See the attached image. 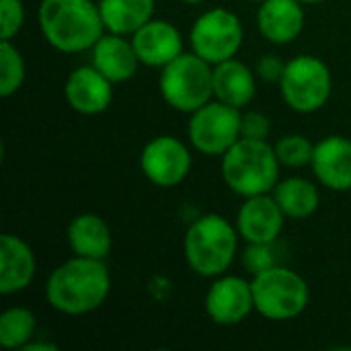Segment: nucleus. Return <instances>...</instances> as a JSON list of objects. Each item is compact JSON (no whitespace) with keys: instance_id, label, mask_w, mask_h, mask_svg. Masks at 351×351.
Returning a JSON list of instances; mask_svg holds the SVG:
<instances>
[{"instance_id":"f8f14e48","label":"nucleus","mask_w":351,"mask_h":351,"mask_svg":"<svg viewBox=\"0 0 351 351\" xmlns=\"http://www.w3.org/2000/svg\"><path fill=\"white\" fill-rule=\"evenodd\" d=\"M286 214L271 193L245 197L237 214V230L245 243H276L284 230Z\"/></svg>"},{"instance_id":"2eb2a0df","label":"nucleus","mask_w":351,"mask_h":351,"mask_svg":"<svg viewBox=\"0 0 351 351\" xmlns=\"http://www.w3.org/2000/svg\"><path fill=\"white\" fill-rule=\"evenodd\" d=\"M313 173L321 185L331 191L351 189V140L346 136H327L315 144Z\"/></svg>"},{"instance_id":"6e6552de","label":"nucleus","mask_w":351,"mask_h":351,"mask_svg":"<svg viewBox=\"0 0 351 351\" xmlns=\"http://www.w3.org/2000/svg\"><path fill=\"white\" fill-rule=\"evenodd\" d=\"M243 109L212 99L191 113L187 136L191 146L206 156H222L241 140Z\"/></svg>"},{"instance_id":"f3484780","label":"nucleus","mask_w":351,"mask_h":351,"mask_svg":"<svg viewBox=\"0 0 351 351\" xmlns=\"http://www.w3.org/2000/svg\"><path fill=\"white\" fill-rule=\"evenodd\" d=\"M304 4L300 0H263L257 10L259 33L276 45L292 43L304 29Z\"/></svg>"},{"instance_id":"9b49d317","label":"nucleus","mask_w":351,"mask_h":351,"mask_svg":"<svg viewBox=\"0 0 351 351\" xmlns=\"http://www.w3.org/2000/svg\"><path fill=\"white\" fill-rule=\"evenodd\" d=\"M204 306L212 323L234 327L255 311L253 286L239 276H218L208 288Z\"/></svg>"},{"instance_id":"b1692460","label":"nucleus","mask_w":351,"mask_h":351,"mask_svg":"<svg viewBox=\"0 0 351 351\" xmlns=\"http://www.w3.org/2000/svg\"><path fill=\"white\" fill-rule=\"evenodd\" d=\"M25 60L16 45L10 39L0 41V97L8 99L25 82Z\"/></svg>"},{"instance_id":"dca6fc26","label":"nucleus","mask_w":351,"mask_h":351,"mask_svg":"<svg viewBox=\"0 0 351 351\" xmlns=\"http://www.w3.org/2000/svg\"><path fill=\"white\" fill-rule=\"evenodd\" d=\"M37 261L27 241L16 234L0 237V294L10 296L27 290L35 278Z\"/></svg>"},{"instance_id":"7c9ffc66","label":"nucleus","mask_w":351,"mask_h":351,"mask_svg":"<svg viewBox=\"0 0 351 351\" xmlns=\"http://www.w3.org/2000/svg\"><path fill=\"white\" fill-rule=\"evenodd\" d=\"M302 4H319V2H323V0H300Z\"/></svg>"},{"instance_id":"4468645a","label":"nucleus","mask_w":351,"mask_h":351,"mask_svg":"<svg viewBox=\"0 0 351 351\" xmlns=\"http://www.w3.org/2000/svg\"><path fill=\"white\" fill-rule=\"evenodd\" d=\"M134 49L140 58V64L150 68H165L177 56L183 53L181 31L162 19H150L132 35Z\"/></svg>"},{"instance_id":"1a4fd4ad","label":"nucleus","mask_w":351,"mask_h":351,"mask_svg":"<svg viewBox=\"0 0 351 351\" xmlns=\"http://www.w3.org/2000/svg\"><path fill=\"white\" fill-rule=\"evenodd\" d=\"M243 23L226 8H210L202 12L189 31L191 49L212 66L234 58L243 45Z\"/></svg>"},{"instance_id":"423d86ee","label":"nucleus","mask_w":351,"mask_h":351,"mask_svg":"<svg viewBox=\"0 0 351 351\" xmlns=\"http://www.w3.org/2000/svg\"><path fill=\"white\" fill-rule=\"evenodd\" d=\"M255 311L267 321H292L300 317L311 300L306 280L282 265H274L251 280Z\"/></svg>"},{"instance_id":"ddd939ff","label":"nucleus","mask_w":351,"mask_h":351,"mask_svg":"<svg viewBox=\"0 0 351 351\" xmlns=\"http://www.w3.org/2000/svg\"><path fill=\"white\" fill-rule=\"evenodd\" d=\"M64 97L76 113L97 115L111 105L113 82L107 76H103L93 64L78 66L66 78Z\"/></svg>"},{"instance_id":"0eeeda50","label":"nucleus","mask_w":351,"mask_h":351,"mask_svg":"<svg viewBox=\"0 0 351 351\" xmlns=\"http://www.w3.org/2000/svg\"><path fill=\"white\" fill-rule=\"evenodd\" d=\"M331 70L321 58L302 53L286 62V70L280 80V93L292 111L315 113L323 109L331 97Z\"/></svg>"},{"instance_id":"cd10ccee","label":"nucleus","mask_w":351,"mask_h":351,"mask_svg":"<svg viewBox=\"0 0 351 351\" xmlns=\"http://www.w3.org/2000/svg\"><path fill=\"white\" fill-rule=\"evenodd\" d=\"M271 123L269 117L259 111H247L241 117V138L251 140H265L269 136Z\"/></svg>"},{"instance_id":"6ab92c4d","label":"nucleus","mask_w":351,"mask_h":351,"mask_svg":"<svg viewBox=\"0 0 351 351\" xmlns=\"http://www.w3.org/2000/svg\"><path fill=\"white\" fill-rule=\"evenodd\" d=\"M257 93L255 72L237 58L220 62L214 66V99L245 109Z\"/></svg>"},{"instance_id":"f257e3e1","label":"nucleus","mask_w":351,"mask_h":351,"mask_svg":"<svg viewBox=\"0 0 351 351\" xmlns=\"http://www.w3.org/2000/svg\"><path fill=\"white\" fill-rule=\"evenodd\" d=\"M111 292V274L103 259L74 255L60 263L45 282L47 304L68 317L95 313Z\"/></svg>"},{"instance_id":"2f4dec72","label":"nucleus","mask_w":351,"mask_h":351,"mask_svg":"<svg viewBox=\"0 0 351 351\" xmlns=\"http://www.w3.org/2000/svg\"><path fill=\"white\" fill-rule=\"evenodd\" d=\"M251 2H259V4H261V2H263V0H251Z\"/></svg>"},{"instance_id":"bb28decb","label":"nucleus","mask_w":351,"mask_h":351,"mask_svg":"<svg viewBox=\"0 0 351 351\" xmlns=\"http://www.w3.org/2000/svg\"><path fill=\"white\" fill-rule=\"evenodd\" d=\"M271 245L274 243H247V249L243 253V263L253 276L278 265L274 251H271Z\"/></svg>"},{"instance_id":"5701e85b","label":"nucleus","mask_w":351,"mask_h":351,"mask_svg":"<svg viewBox=\"0 0 351 351\" xmlns=\"http://www.w3.org/2000/svg\"><path fill=\"white\" fill-rule=\"evenodd\" d=\"M37 319L29 308L10 306L0 315V346L6 350H25L35 337Z\"/></svg>"},{"instance_id":"39448f33","label":"nucleus","mask_w":351,"mask_h":351,"mask_svg":"<svg viewBox=\"0 0 351 351\" xmlns=\"http://www.w3.org/2000/svg\"><path fill=\"white\" fill-rule=\"evenodd\" d=\"M158 88L169 107L191 115L214 99V66L195 51H183L160 68Z\"/></svg>"},{"instance_id":"f03ea898","label":"nucleus","mask_w":351,"mask_h":351,"mask_svg":"<svg viewBox=\"0 0 351 351\" xmlns=\"http://www.w3.org/2000/svg\"><path fill=\"white\" fill-rule=\"evenodd\" d=\"M37 16L45 41L64 53L90 49L107 31L93 0H41Z\"/></svg>"},{"instance_id":"c756f323","label":"nucleus","mask_w":351,"mask_h":351,"mask_svg":"<svg viewBox=\"0 0 351 351\" xmlns=\"http://www.w3.org/2000/svg\"><path fill=\"white\" fill-rule=\"evenodd\" d=\"M181 2H185V4H191V6H195V4H202L204 0H181Z\"/></svg>"},{"instance_id":"20e7f679","label":"nucleus","mask_w":351,"mask_h":351,"mask_svg":"<svg viewBox=\"0 0 351 351\" xmlns=\"http://www.w3.org/2000/svg\"><path fill=\"white\" fill-rule=\"evenodd\" d=\"M239 230L220 214L197 218L185 232L183 251L187 265L202 278L224 276L239 249Z\"/></svg>"},{"instance_id":"aec40b11","label":"nucleus","mask_w":351,"mask_h":351,"mask_svg":"<svg viewBox=\"0 0 351 351\" xmlns=\"http://www.w3.org/2000/svg\"><path fill=\"white\" fill-rule=\"evenodd\" d=\"M68 245L74 255L88 259H107L113 247V237L109 224L93 212L78 214L70 220L66 230Z\"/></svg>"},{"instance_id":"4be33fe9","label":"nucleus","mask_w":351,"mask_h":351,"mask_svg":"<svg viewBox=\"0 0 351 351\" xmlns=\"http://www.w3.org/2000/svg\"><path fill=\"white\" fill-rule=\"evenodd\" d=\"M271 195L280 204L286 218L292 220H304L313 216L321 204L317 185L304 177H288L284 181H278Z\"/></svg>"},{"instance_id":"c85d7f7f","label":"nucleus","mask_w":351,"mask_h":351,"mask_svg":"<svg viewBox=\"0 0 351 351\" xmlns=\"http://www.w3.org/2000/svg\"><path fill=\"white\" fill-rule=\"evenodd\" d=\"M286 70V62H282L276 53H267L257 62V76L265 82H280Z\"/></svg>"},{"instance_id":"9d476101","label":"nucleus","mask_w":351,"mask_h":351,"mask_svg":"<svg viewBox=\"0 0 351 351\" xmlns=\"http://www.w3.org/2000/svg\"><path fill=\"white\" fill-rule=\"evenodd\" d=\"M140 169L152 185L175 187L191 171V152L175 136H156L142 148Z\"/></svg>"},{"instance_id":"412c9836","label":"nucleus","mask_w":351,"mask_h":351,"mask_svg":"<svg viewBox=\"0 0 351 351\" xmlns=\"http://www.w3.org/2000/svg\"><path fill=\"white\" fill-rule=\"evenodd\" d=\"M99 10L109 33L132 37L154 19V0H101Z\"/></svg>"},{"instance_id":"a211bd4d","label":"nucleus","mask_w":351,"mask_h":351,"mask_svg":"<svg viewBox=\"0 0 351 351\" xmlns=\"http://www.w3.org/2000/svg\"><path fill=\"white\" fill-rule=\"evenodd\" d=\"M90 64L113 84L130 80L140 66V58L134 49L132 39L109 31H105L103 37L90 47Z\"/></svg>"},{"instance_id":"393cba45","label":"nucleus","mask_w":351,"mask_h":351,"mask_svg":"<svg viewBox=\"0 0 351 351\" xmlns=\"http://www.w3.org/2000/svg\"><path fill=\"white\" fill-rule=\"evenodd\" d=\"M274 148L280 165L288 169H300L304 165H311L315 152V144L302 134H286L274 144Z\"/></svg>"},{"instance_id":"7ed1b4c3","label":"nucleus","mask_w":351,"mask_h":351,"mask_svg":"<svg viewBox=\"0 0 351 351\" xmlns=\"http://www.w3.org/2000/svg\"><path fill=\"white\" fill-rule=\"evenodd\" d=\"M280 167L267 140L241 138L222 154V179L241 197L271 193L280 181Z\"/></svg>"},{"instance_id":"a878e982","label":"nucleus","mask_w":351,"mask_h":351,"mask_svg":"<svg viewBox=\"0 0 351 351\" xmlns=\"http://www.w3.org/2000/svg\"><path fill=\"white\" fill-rule=\"evenodd\" d=\"M25 25L23 0H0V37L12 39Z\"/></svg>"}]
</instances>
